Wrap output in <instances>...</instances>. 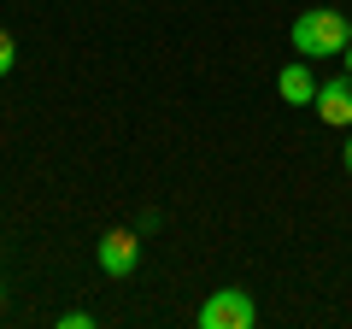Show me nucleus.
<instances>
[{
    "instance_id": "obj_2",
    "label": "nucleus",
    "mask_w": 352,
    "mask_h": 329,
    "mask_svg": "<svg viewBox=\"0 0 352 329\" xmlns=\"http://www.w3.org/2000/svg\"><path fill=\"white\" fill-rule=\"evenodd\" d=\"M258 306H252L247 288H212L200 300V329H252Z\"/></svg>"
},
{
    "instance_id": "obj_3",
    "label": "nucleus",
    "mask_w": 352,
    "mask_h": 329,
    "mask_svg": "<svg viewBox=\"0 0 352 329\" xmlns=\"http://www.w3.org/2000/svg\"><path fill=\"white\" fill-rule=\"evenodd\" d=\"M100 270L106 277H135V265H141V241H135V229H112V235L100 241Z\"/></svg>"
},
{
    "instance_id": "obj_4",
    "label": "nucleus",
    "mask_w": 352,
    "mask_h": 329,
    "mask_svg": "<svg viewBox=\"0 0 352 329\" xmlns=\"http://www.w3.org/2000/svg\"><path fill=\"white\" fill-rule=\"evenodd\" d=\"M311 106H317L323 124H335V129L346 124V129H352V71L335 76V83H317V100H311Z\"/></svg>"
},
{
    "instance_id": "obj_8",
    "label": "nucleus",
    "mask_w": 352,
    "mask_h": 329,
    "mask_svg": "<svg viewBox=\"0 0 352 329\" xmlns=\"http://www.w3.org/2000/svg\"><path fill=\"white\" fill-rule=\"evenodd\" d=\"M340 59H346V71H352V41H346V53H340Z\"/></svg>"
},
{
    "instance_id": "obj_6",
    "label": "nucleus",
    "mask_w": 352,
    "mask_h": 329,
    "mask_svg": "<svg viewBox=\"0 0 352 329\" xmlns=\"http://www.w3.org/2000/svg\"><path fill=\"white\" fill-rule=\"evenodd\" d=\"M12 59H18V41H12V36H6V30H0V76L12 71Z\"/></svg>"
},
{
    "instance_id": "obj_7",
    "label": "nucleus",
    "mask_w": 352,
    "mask_h": 329,
    "mask_svg": "<svg viewBox=\"0 0 352 329\" xmlns=\"http://www.w3.org/2000/svg\"><path fill=\"white\" fill-rule=\"evenodd\" d=\"M340 159H346V177H352V136H346V147H340Z\"/></svg>"
},
{
    "instance_id": "obj_5",
    "label": "nucleus",
    "mask_w": 352,
    "mask_h": 329,
    "mask_svg": "<svg viewBox=\"0 0 352 329\" xmlns=\"http://www.w3.org/2000/svg\"><path fill=\"white\" fill-rule=\"evenodd\" d=\"M276 89H282V100H288V106H311L317 100V76L305 71V65H282Z\"/></svg>"
},
{
    "instance_id": "obj_1",
    "label": "nucleus",
    "mask_w": 352,
    "mask_h": 329,
    "mask_svg": "<svg viewBox=\"0 0 352 329\" xmlns=\"http://www.w3.org/2000/svg\"><path fill=\"white\" fill-rule=\"evenodd\" d=\"M352 41V18H340L335 6H311V12L294 18V47L305 59H329V53H346Z\"/></svg>"
}]
</instances>
